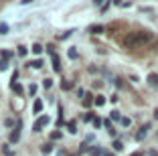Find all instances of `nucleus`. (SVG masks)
I'll use <instances>...</instances> for the list:
<instances>
[{"mask_svg": "<svg viewBox=\"0 0 158 156\" xmlns=\"http://www.w3.org/2000/svg\"><path fill=\"white\" fill-rule=\"evenodd\" d=\"M150 41H152V32L150 31H134V32H128L122 43H124L126 49H140Z\"/></svg>", "mask_w": 158, "mask_h": 156, "instance_id": "f257e3e1", "label": "nucleus"}, {"mask_svg": "<svg viewBox=\"0 0 158 156\" xmlns=\"http://www.w3.org/2000/svg\"><path fill=\"white\" fill-rule=\"evenodd\" d=\"M49 122H51V120H49V116H41V118H39L37 122L33 124V130H35V132H41V130L45 128V126L49 124Z\"/></svg>", "mask_w": 158, "mask_h": 156, "instance_id": "f03ea898", "label": "nucleus"}, {"mask_svg": "<svg viewBox=\"0 0 158 156\" xmlns=\"http://www.w3.org/2000/svg\"><path fill=\"white\" fill-rule=\"evenodd\" d=\"M19 140H20V122H19V126H16V130H12V132H10V142L16 144Z\"/></svg>", "mask_w": 158, "mask_h": 156, "instance_id": "7ed1b4c3", "label": "nucleus"}, {"mask_svg": "<svg viewBox=\"0 0 158 156\" xmlns=\"http://www.w3.org/2000/svg\"><path fill=\"white\" fill-rule=\"evenodd\" d=\"M146 81H148V85H150V87H154V89H156V87H158V73H150L148 77H146Z\"/></svg>", "mask_w": 158, "mask_h": 156, "instance_id": "20e7f679", "label": "nucleus"}, {"mask_svg": "<svg viewBox=\"0 0 158 156\" xmlns=\"http://www.w3.org/2000/svg\"><path fill=\"white\" fill-rule=\"evenodd\" d=\"M148 130H150V124H144L142 128H140V132L136 134V140H144L146 134H148Z\"/></svg>", "mask_w": 158, "mask_h": 156, "instance_id": "39448f33", "label": "nucleus"}, {"mask_svg": "<svg viewBox=\"0 0 158 156\" xmlns=\"http://www.w3.org/2000/svg\"><path fill=\"white\" fill-rule=\"evenodd\" d=\"M51 59H53V69H55L57 73H59V71H61V59H59V55H55V53H53Z\"/></svg>", "mask_w": 158, "mask_h": 156, "instance_id": "423d86ee", "label": "nucleus"}, {"mask_svg": "<svg viewBox=\"0 0 158 156\" xmlns=\"http://www.w3.org/2000/svg\"><path fill=\"white\" fill-rule=\"evenodd\" d=\"M33 112H35V114H41V112H43V101L41 99H37L33 103Z\"/></svg>", "mask_w": 158, "mask_h": 156, "instance_id": "0eeeda50", "label": "nucleus"}, {"mask_svg": "<svg viewBox=\"0 0 158 156\" xmlns=\"http://www.w3.org/2000/svg\"><path fill=\"white\" fill-rule=\"evenodd\" d=\"M10 87H12V91H16V93H19V95L23 93V85H20L19 81H12V83H10Z\"/></svg>", "mask_w": 158, "mask_h": 156, "instance_id": "6e6552de", "label": "nucleus"}, {"mask_svg": "<svg viewBox=\"0 0 158 156\" xmlns=\"http://www.w3.org/2000/svg\"><path fill=\"white\" fill-rule=\"evenodd\" d=\"M89 32L99 35V32H103V27H102V24H93V27H89Z\"/></svg>", "mask_w": 158, "mask_h": 156, "instance_id": "1a4fd4ad", "label": "nucleus"}, {"mask_svg": "<svg viewBox=\"0 0 158 156\" xmlns=\"http://www.w3.org/2000/svg\"><path fill=\"white\" fill-rule=\"evenodd\" d=\"M61 89H63V91H69V89H73V81H61Z\"/></svg>", "mask_w": 158, "mask_h": 156, "instance_id": "9d476101", "label": "nucleus"}, {"mask_svg": "<svg viewBox=\"0 0 158 156\" xmlns=\"http://www.w3.org/2000/svg\"><path fill=\"white\" fill-rule=\"evenodd\" d=\"M67 57H69V59H77L79 57V53H77V49H75V47H71L69 51H67Z\"/></svg>", "mask_w": 158, "mask_h": 156, "instance_id": "9b49d317", "label": "nucleus"}, {"mask_svg": "<svg viewBox=\"0 0 158 156\" xmlns=\"http://www.w3.org/2000/svg\"><path fill=\"white\" fill-rule=\"evenodd\" d=\"M93 103H95L98 108H102L103 103H106V97H103V95H95V99H93Z\"/></svg>", "mask_w": 158, "mask_h": 156, "instance_id": "f8f14e48", "label": "nucleus"}, {"mask_svg": "<svg viewBox=\"0 0 158 156\" xmlns=\"http://www.w3.org/2000/svg\"><path fill=\"white\" fill-rule=\"evenodd\" d=\"M41 152H43V154H51V152H53V144L51 142H49V144H43Z\"/></svg>", "mask_w": 158, "mask_h": 156, "instance_id": "ddd939ff", "label": "nucleus"}, {"mask_svg": "<svg viewBox=\"0 0 158 156\" xmlns=\"http://www.w3.org/2000/svg\"><path fill=\"white\" fill-rule=\"evenodd\" d=\"M28 67H33V69H41V67H43V61H41V59H35V61H31V63H28Z\"/></svg>", "mask_w": 158, "mask_h": 156, "instance_id": "4468645a", "label": "nucleus"}, {"mask_svg": "<svg viewBox=\"0 0 158 156\" xmlns=\"http://www.w3.org/2000/svg\"><path fill=\"white\" fill-rule=\"evenodd\" d=\"M31 51H33L35 55H41V53H43V45H39V43H35V45H33V49H31Z\"/></svg>", "mask_w": 158, "mask_h": 156, "instance_id": "2eb2a0df", "label": "nucleus"}, {"mask_svg": "<svg viewBox=\"0 0 158 156\" xmlns=\"http://www.w3.org/2000/svg\"><path fill=\"white\" fill-rule=\"evenodd\" d=\"M102 154H103L102 148H91V150H89V156H102Z\"/></svg>", "mask_w": 158, "mask_h": 156, "instance_id": "dca6fc26", "label": "nucleus"}, {"mask_svg": "<svg viewBox=\"0 0 158 156\" xmlns=\"http://www.w3.org/2000/svg\"><path fill=\"white\" fill-rule=\"evenodd\" d=\"M43 87H45V89H51L53 87V79H49V77L43 79Z\"/></svg>", "mask_w": 158, "mask_h": 156, "instance_id": "f3484780", "label": "nucleus"}, {"mask_svg": "<svg viewBox=\"0 0 158 156\" xmlns=\"http://www.w3.org/2000/svg\"><path fill=\"white\" fill-rule=\"evenodd\" d=\"M114 150L116 152H120V150H124V144L120 142V140H114Z\"/></svg>", "mask_w": 158, "mask_h": 156, "instance_id": "a211bd4d", "label": "nucleus"}, {"mask_svg": "<svg viewBox=\"0 0 158 156\" xmlns=\"http://www.w3.org/2000/svg\"><path fill=\"white\" fill-rule=\"evenodd\" d=\"M67 128H69V132H71V134L77 132V126H75V122H69V124H67Z\"/></svg>", "mask_w": 158, "mask_h": 156, "instance_id": "6ab92c4d", "label": "nucleus"}, {"mask_svg": "<svg viewBox=\"0 0 158 156\" xmlns=\"http://www.w3.org/2000/svg\"><path fill=\"white\" fill-rule=\"evenodd\" d=\"M93 126H95V128H102V126H103V120H99V118H93Z\"/></svg>", "mask_w": 158, "mask_h": 156, "instance_id": "aec40b11", "label": "nucleus"}, {"mask_svg": "<svg viewBox=\"0 0 158 156\" xmlns=\"http://www.w3.org/2000/svg\"><path fill=\"white\" fill-rule=\"evenodd\" d=\"M2 152H4V156H14V152L10 150L8 146H2Z\"/></svg>", "mask_w": 158, "mask_h": 156, "instance_id": "412c9836", "label": "nucleus"}, {"mask_svg": "<svg viewBox=\"0 0 158 156\" xmlns=\"http://www.w3.org/2000/svg\"><path fill=\"white\" fill-rule=\"evenodd\" d=\"M61 136H63V134H61V132H59V130H55V132H53V134H51V140H59V138H61Z\"/></svg>", "mask_w": 158, "mask_h": 156, "instance_id": "4be33fe9", "label": "nucleus"}, {"mask_svg": "<svg viewBox=\"0 0 158 156\" xmlns=\"http://www.w3.org/2000/svg\"><path fill=\"white\" fill-rule=\"evenodd\" d=\"M6 32H8V24H0V35H6Z\"/></svg>", "mask_w": 158, "mask_h": 156, "instance_id": "5701e85b", "label": "nucleus"}, {"mask_svg": "<svg viewBox=\"0 0 158 156\" xmlns=\"http://www.w3.org/2000/svg\"><path fill=\"white\" fill-rule=\"evenodd\" d=\"M120 122H122V126H126V128H128V126L132 124V120H130V118H122Z\"/></svg>", "mask_w": 158, "mask_h": 156, "instance_id": "b1692460", "label": "nucleus"}, {"mask_svg": "<svg viewBox=\"0 0 158 156\" xmlns=\"http://www.w3.org/2000/svg\"><path fill=\"white\" fill-rule=\"evenodd\" d=\"M112 120H122V116H120V112H118V110L112 112Z\"/></svg>", "mask_w": 158, "mask_h": 156, "instance_id": "393cba45", "label": "nucleus"}, {"mask_svg": "<svg viewBox=\"0 0 158 156\" xmlns=\"http://www.w3.org/2000/svg\"><path fill=\"white\" fill-rule=\"evenodd\" d=\"M83 106H85V108H89V106H91V95H87V97L83 99Z\"/></svg>", "mask_w": 158, "mask_h": 156, "instance_id": "a878e982", "label": "nucleus"}, {"mask_svg": "<svg viewBox=\"0 0 158 156\" xmlns=\"http://www.w3.org/2000/svg\"><path fill=\"white\" fill-rule=\"evenodd\" d=\"M28 93H31V95H35V93H37V85H35V83L28 87Z\"/></svg>", "mask_w": 158, "mask_h": 156, "instance_id": "bb28decb", "label": "nucleus"}, {"mask_svg": "<svg viewBox=\"0 0 158 156\" xmlns=\"http://www.w3.org/2000/svg\"><path fill=\"white\" fill-rule=\"evenodd\" d=\"M19 55H20V57L27 55V47H19Z\"/></svg>", "mask_w": 158, "mask_h": 156, "instance_id": "cd10ccee", "label": "nucleus"}, {"mask_svg": "<svg viewBox=\"0 0 158 156\" xmlns=\"http://www.w3.org/2000/svg\"><path fill=\"white\" fill-rule=\"evenodd\" d=\"M6 67H8V63H6V61L4 59H2V61H0V71H4V69Z\"/></svg>", "mask_w": 158, "mask_h": 156, "instance_id": "c85d7f7f", "label": "nucleus"}, {"mask_svg": "<svg viewBox=\"0 0 158 156\" xmlns=\"http://www.w3.org/2000/svg\"><path fill=\"white\" fill-rule=\"evenodd\" d=\"M87 150H89L87 144H81V148H79V154H81V152H87Z\"/></svg>", "mask_w": 158, "mask_h": 156, "instance_id": "c756f323", "label": "nucleus"}, {"mask_svg": "<svg viewBox=\"0 0 158 156\" xmlns=\"http://www.w3.org/2000/svg\"><path fill=\"white\" fill-rule=\"evenodd\" d=\"M10 55H12V53H8V51H2V59H4V61H6V59H8V57H10Z\"/></svg>", "mask_w": 158, "mask_h": 156, "instance_id": "7c9ffc66", "label": "nucleus"}, {"mask_svg": "<svg viewBox=\"0 0 158 156\" xmlns=\"http://www.w3.org/2000/svg\"><path fill=\"white\" fill-rule=\"evenodd\" d=\"M130 156H144V152H134V154H130Z\"/></svg>", "mask_w": 158, "mask_h": 156, "instance_id": "2f4dec72", "label": "nucleus"}, {"mask_svg": "<svg viewBox=\"0 0 158 156\" xmlns=\"http://www.w3.org/2000/svg\"><path fill=\"white\" fill-rule=\"evenodd\" d=\"M150 156H158V152L156 150H150Z\"/></svg>", "mask_w": 158, "mask_h": 156, "instance_id": "473e14b6", "label": "nucleus"}, {"mask_svg": "<svg viewBox=\"0 0 158 156\" xmlns=\"http://www.w3.org/2000/svg\"><path fill=\"white\" fill-rule=\"evenodd\" d=\"M103 156H116V154H112V152H103Z\"/></svg>", "mask_w": 158, "mask_h": 156, "instance_id": "72a5a7b5", "label": "nucleus"}, {"mask_svg": "<svg viewBox=\"0 0 158 156\" xmlns=\"http://www.w3.org/2000/svg\"><path fill=\"white\" fill-rule=\"evenodd\" d=\"M154 118L158 120V108H156V110H154Z\"/></svg>", "mask_w": 158, "mask_h": 156, "instance_id": "f704fd0d", "label": "nucleus"}, {"mask_svg": "<svg viewBox=\"0 0 158 156\" xmlns=\"http://www.w3.org/2000/svg\"><path fill=\"white\" fill-rule=\"evenodd\" d=\"M69 156H75V154H69Z\"/></svg>", "mask_w": 158, "mask_h": 156, "instance_id": "c9c22d12", "label": "nucleus"}]
</instances>
